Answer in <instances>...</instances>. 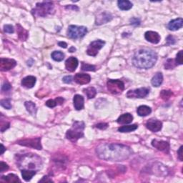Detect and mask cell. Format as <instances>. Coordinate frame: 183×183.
Returning <instances> with one entry per match:
<instances>
[{
	"label": "cell",
	"mask_w": 183,
	"mask_h": 183,
	"mask_svg": "<svg viewBox=\"0 0 183 183\" xmlns=\"http://www.w3.org/2000/svg\"><path fill=\"white\" fill-rule=\"evenodd\" d=\"M96 153L104 160L120 162L127 159L132 155V151L128 146L122 144L104 143L97 147Z\"/></svg>",
	"instance_id": "1"
},
{
	"label": "cell",
	"mask_w": 183,
	"mask_h": 183,
	"mask_svg": "<svg viewBox=\"0 0 183 183\" xmlns=\"http://www.w3.org/2000/svg\"><path fill=\"white\" fill-rule=\"evenodd\" d=\"M158 55L153 50L149 49H141L137 51L132 58L134 66L139 69H148L155 64Z\"/></svg>",
	"instance_id": "2"
},
{
	"label": "cell",
	"mask_w": 183,
	"mask_h": 183,
	"mask_svg": "<svg viewBox=\"0 0 183 183\" xmlns=\"http://www.w3.org/2000/svg\"><path fill=\"white\" fill-rule=\"evenodd\" d=\"M17 164L19 168L22 170L38 171L42 169V160L40 156L36 154L27 153L17 156Z\"/></svg>",
	"instance_id": "3"
},
{
	"label": "cell",
	"mask_w": 183,
	"mask_h": 183,
	"mask_svg": "<svg viewBox=\"0 0 183 183\" xmlns=\"http://www.w3.org/2000/svg\"><path fill=\"white\" fill-rule=\"evenodd\" d=\"M84 123L83 122H74L71 129L67 132L66 137L69 140L75 143L79 138L84 136Z\"/></svg>",
	"instance_id": "4"
},
{
	"label": "cell",
	"mask_w": 183,
	"mask_h": 183,
	"mask_svg": "<svg viewBox=\"0 0 183 183\" xmlns=\"http://www.w3.org/2000/svg\"><path fill=\"white\" fill-rule=\"evenodd\" d=\"M54 11V4L51 2H45L42 3H37L35 9H32V13L35 17H45L51 14Z\"/></svg>",
	"instance_id": "5"
},
{
	"label": "cell",
	"mask_w": 183,
	"mask_h": 183,
	"mask_svg": "<svg viewBox=\"0 0 183 183\" xmlns=\"http://www.w3.org/2000/svg\"><path fill=\"white\" fill-rule=\"evenodd\" d=\"M87 32V27L83 26L70 25L67 30V35L69 38L77 40L85 36Z\"/></svg>",
	"instance_id": "6"
},
{
	"label": "cell",
	"mask_w": 183,
	"mask_h": 183,
	"mask_svg": "<svg viewBox=\"0 0 183 183\" xmlns=\"http://www.w3.org/2000/svg\"><path fill=\"white\" fill-rule=\"evenodd\" d=\"M107 86L109 92L113 94H120L125 89V84L119 79H108Z\"/></svg>",
	"instance_id": "7"
},
{
	"label": "cell",
	"mask_w": 183,
	"mask_h": 183,
	"mask_svg": "<svg viewBox=\"0 0 183 183\" xmlns=\"http://www.w3.org/2000/svg\"><path fill=\"white\" fill-rule=\"evenodd\" d=\"M18 144L20 145L28 147V148H32L36 149H42V145H41V138H29L24 139V140H19Z\"/></svg>",
	"instance_id": "8"
},
{
	"label": "cell",
	"mask_w": 183,
	"mask_h": 183,
	"mask_svg": "<svg viewBox=\"0 0 183 183\" xmlns=\"http://www.w3.org/2000/svg\"><path fill=\"white\" fill-rule=\"evenodd\" d=\"M105 45V42L102 40H96L94 41L89 44L88 48L87 50V55L89 56L95 57L96 56L99 51L101 50V49L104 47V45Z\"/></svg>",
	"instance_id": "9"
},
{
	"label": "cell",
	"mask_w": 183,
	"mask_h": 183,
	"mask_svg": "<svg viewBox=\"0 0 183 183\" xmlns=\"http://www.w3.org/2000/svg\"><path fill=\"white\" fill-rule=\"evenodd\" d=\"M149 92V89L146 87L139 88L133 90H130L127 93L128 98H144L148 96Z\"/></svg>",
	"instance_id": "10"
},
{
	"label": "cell",
	"mask_w": 183,
	"mask_h": 183,
	"mask_svg": "<svg viewBox=\"0 0 183 183\" xmlns=\"http://www.w3.org/2000/svg\"><path fill=\"white\" fill-rule=\"evenodd\" d=\"M17 65L16 61L12 59L1 58L0 60V70L2 72L9 71Z\"/></svg>",
	"instance_id": "11"
},
{
	"label": "cell",
	"mask_w": 183,
	"mask_h": 183,
	"mask_svg": "<svg viewBox=\"0 0 183 183\" xmlns=\"http://www.w3.org/2000/svg\"><path fill=\"white\" fill-rule=\"evenodd\" d=\"M152 145L158 150L164 152L165 153H169L170 152V144L166 141L153 140L152 141Z\"/></svg>",
	"instance_id": "12"
},
{
	"label": "cell",
	"mask_w": 183,
	"mask_h": 183,
	"mask_svg": "<svg viewBox=\"0 0 183 183\" xmlns=\"http://www.w3.org/2000/svg\"><path fill=\"white\" fill-rule=\"evenodd\" d=\"M146 127L152 132H157L161 130L162 127V123L158 120L150 119L147 122Z\"/></svg>",
	"instance_id": "13"
},
{
	"label": "cell",
	"mask_w": 183,
	"mask_h": 183,
	"mask_svg": "<svg viewBox=\"0 0 183 183\" xmlns=\"http://www.w3.org/2000/svg\"><path fill=\"white\" fill-rule=\"evenodd\" d=\"M145 37L146 40L153 44H158L160 41V35L158 32H153V31H148L145 32Z\"/></svg>",
	"instance_id": "14"
},
{
	"label": "cell",
	"mask_w": 183,
	"mask_h": 183,
	"mask_svg": "<svg viewBox=\"0 0 183 183\" xmlns=\"http://www.w3.org/2000/svg\"><path fill=\"white\" fill-rule=\"evenodd\" d=\"M65 67L67 70L71 73L75 71L77 67H78V60L74 57H70L65 62Z\"/></svg>",
	"instance_id": "15"
},
{
	"label": "cell",
	"mask_w": 183,
	"mask_h": 183,
	"mask_svg": "<svg viewBox=\"0 0 183 183\" xmlns=\"http://www.w3.org/2000/svg\"><path fill=\"white\" fill-rule=\"evenodd\" d=\"M74 80L79 84H87L91 80V77L87 74L77 73L74 77Z\"/></svg>",
	"instance_id": "16"
},
{
	"label": "cell",
	"mask_w": 183,
	"mask_h": 183,
	"mask_svg": "<svg viewBox=\"0 0 183 183\" xmlns=\"http://www.w3.org/2000/svg\"><path fill=\"white\" fill-rule=\"evenodd\" d=\"M112 19V16L109 13L104 12L100 14V15H98L96 18V24L97 25H100L102 24H105L107 22H110L111 19Z\"/></svg>",
	"instance_id": "17"
},
{
	"label": "cell",
	"mask_w": 183,
	"mask_h": 183,
	"mask_svg": "<svg viewBox=\"0 0 183 183\" xmlns=\"http://www.w3.org/2000/svg\"><path fill=\"white\" fill-rule=\"evenodd\" d=\"M183 25V20L182 18H178V19H173L167 25L168 29L171 31H176L180 30V28L182 27Z\"/></svg>",
	"instance_id": "18"
},
{
	"label": "cell",
	"mask_w": 183,
	"mask_h": 183,
	"mask_svg": "<svg viewBox=\"0 0 183 183\" xmlns=\"http://www.w3.org/2000/svg\"><path fill=\"white\" fill-rule=\"evenodd\" d=\"M36 77L34 76H27L22 80V85L26 88L30 89L35 86L36 83Z\"/></svg>",
	"instance_id": "19"
},
{
	"label": "cell",
	"mask_w": 183,
	"mask_h": 183,
	"mask_svg": "<svg viewBox=\"0 0 183 183\" xmlns=\"http://www.w3.org/2000/svg\"><path fill=\"white\" fill-rule=\"evenodd\" d=\"M84 97L79 94H76L74 97L73 102L74 108L77 110H81L84 108Z\"/></svg>",
	"instance_id": "20"
},
{
	"label": "cell",
	"mask_w": 183,
	"mask_h": 183,
	"mask_svg": "<svg viewBox=\"0 0 183 183\" xmlns=\"http://www.w3.org/2000/svg\"><path fill=\"white\" fill-rule=\"evenodd\" d=\"M133 117L130 113H126V114L122 115L117 119V122L122 125H126V124H130L132 122Z\"/></svg>",
	"instance_id": "21"
},
{
	"label": "cell",
	"mask_w": 183,
	"mask_h": 183,
	"mask_svg": "<svg viewBox=\"0 0 183 183\" xmlns=\"http://www.w3.org/2000/svg\"><path fill=\"white\" fill-rule=\"evenodd\" d=\"M162 82H163V75L161 73H158L156 74H154V76L153 77L151 83L154 87H158L161 85Z\"/></svg>",
	"instance_id": "22"
},
{
	"label": "cell",
	"mask_w": 183,
	"mask_h": 183,
	"mask_svg": "<svg viewBox=\"0 0 183 183\" xmlns=\"http://www.w3.org/2000/svg\"><path fill=\"white\" fill-rule=\"evenodd\" d=\"M117 5L121 10H125V11L130 10L133 6L132 2L127 0H120L117 2Z\"/></svg>",
	"instance_id": "23"
},
{
	"label": "cell",
	"mask_w": 183,
	"mask_h": 183,
	"mask_svg": "<svg viewBox=\"0 0 183 183\" xmlns=\"http://www.w3.org/2000/svg\"><path fill=\"white\" fill-rule=\"evenodd\" d=\"M17 31L19 39L21 41H25L28 37V32L26 30H24L21 25L17 24Z\"/></svg>",
	"instance_id": "24"
},
{
	"label": "cell",
	"mask_w": 183,
	"mask_h": 183,
	"mask_svg": "<svg viewBox=\"0 0 183 183\" xmlns=\"http://www.w3.org/2000/svg\"><path fill=\"white\" fill-rule=\"evenodd\" d=\"M137 114L141 116V117H145V116H148V115L150 114L152 112V110L151 108L148 106L142 105V106H140L137 108Z\"/></svg>",
	"instance_id": "25"
},
{
	"label": "cell",
	"mask_w": 183,
	"mask_h": 183,
	"mask_svg": "<svg viewBox=\"0 0 183 183\" xmlns=\"http://www.w3.org/2000/svg\"><path fill=\"white\" fill-rule=\"evenodd\" d=\"M37 173V171L29 170H22V176L25 181H30L32 178L33 176Z\"/></svg>",
	"instance_id": "26"
},
{
	"label": "cell",
	"mask_w": 183,
	"mask_h": 183,
	"mask_svg": "<svg viewBox=\"0 0 183 183\" xmlns=\"http://www.w3.org/2000/svg\"><path fill=\"white\" fill-rule=\"evenodd\" d=\"M24 106L26 109L32 115H35L36 112H37V107H36V105L34 102L29 101L26 102L24 103Z\"/></svg>",
	"instance_id": "27"
},
{
	"label": "cell",
	"mask_w": 183,
	"mask_h": 183,
	"mask_svg": "<svg viewBox=\"0 0 183 183\" xmlns=\"http://www.w3.org/2000/svg\"><path fill=\"white\" fill-rule=\"evenodd\" d=\"M138 127L137 125H127L122 126V127L118 129V131L120 132H130L132 131L136 130Z\"/></svg>",
	"instance_id": "28"
},
{
	"label": "cell",
	"mask_w": 183,
	"mask_h": 183,
	"mask_svg": "<svg viewBox=\"0 0 183 183\" xmlns=\"http://www.w3.org/2000/svg\"><path fill=\"white\" fill-rule=\"evenodd\" d=\"M83 92H84V94L87 95V97L88 99H92V98H94L97 94V90L95 89L94 87H92L84 89Z\"/></svg>",
	"instance_id": "29"
},
{
	"label": "cell",
	"mask_w": 183,
	"mask_h": 183,
	"mask_svg": "<svg viewBox=\"0 0 183 183\" xmlns=\"http://www.w3.org/2000/svg\"><path fill=\"white\" fill-rule=\"evenodd\" d=\"M2 179L7 182H20V180L18 178L17 175L14 174H9L7 176H2Z\"/></svg>",
	"instance_id": "30"
},
{
	"label": "cell",
	"mask_w": 183,
	"mask_h": 183,
	"mask_svg": "<svg viewBox=\"0 0 183 183\" xmlns=\"http://www.w3.org/2000/svg\"><path fill=\"white\" fill-rule=\"evenodd\" d=\"M51 58L56 62H61L64 60V54L60 51H55L51 53Z\"/></svg>",
	"instance_id": "31"
},
{
	"label": "cell",
	"mask_w": 183,
	"mask_h": 183,
	"mask_svg": "<svg viewBox=\"0 0 183 183\" xmlns=\"http://www.w3.org/2000/svg\"><path fill=\"white\" fill-rule=\"evenodd\" d=\"M172 95V92L170 90H162L160 92V97L164 100H169Z\"/></svg>",
	"instance_id": "32"
},
{
	"label": "cell",
	"mask_w": 183,
	"mask_h": 183,
	"mask_svg": "<svg viewBox=\"0 0 183 183\" xmlns=\"http://www.w3.org/2000/svg\"><path fill=\"white\" fill-rule=\"evenodd\" d=\"M82 70L83 71H92L94 72L96 70V67L95 66L92 65V64L82 63Z\"/></svg>",
	"instance_id": "33"
},
{
	"label": "cell",
	"mask_w": 183,
	"mask_h": 183,
	"mask_svg": "<svg viewBox=\"0 0 183 183\" xmlns=\"http://www.w3.org/2000/svg\"><path fill=\"white\" fill-rule=\"evenodd\" d=\"M0 104H1L2 107L6 108V109L7 110H10L12 108V105H11V102H10L9 99L2 100L1 102H0Z\"/></svg>",
	"instance_id": "34"
},
{
	"label": "cell",
	"mask_w": 183,
	"mask_h": 183,
	"mask_svg": "<svg viewBox=\"0 0 183 183\" xmlns=\"http://www.w3.org/2000/svg\"><path fill=\"white\" fill-rule=\"evenodd\" d=\"M183 51L182 50H180L178 53H177V55L176 56V63L177 64H180V65H181V64H183Z\"/></svg>",
	"instance_id": "35"
},
{
	"label": "cell",
	"mask_w": 183,
	"mask_h": 183,
	"mask_svg": "<svg viewBox=\"0 0 183 183\" xmlns=\"http://www.w3.org/2000/svg\"><path fill=\"white\" fill-rule=\"evenodd\" d=\"M4 30L5 32L7 33H9V34H12V33H14V29L13 27V26L10 25V24H7L4 26Z\"/></svg>",
	"instance_id": "36"
},
{
	"label": "cell",
	"mask_w": 183,
	"mask_h": 183,
	"mask_svg": "<svg viewBox=\"0 0 183 183\" xmlns=\"http://www.w3.org/2000/svg\"><path fill=\"white\" fill-rule=\"evenodd\" d=\"M45 105L49 107L53 108L57 105V103L55 100H47V102H46Z\"/></svg>",
	"instance_id": "37"
},
{
	"label": "cell",
	"mask_w": 183,
	"mask_h": 183,
	"mask_svg": "<svg viewBox=\"0 0 183 183\" xmlns=\"http://www.w3.org/2000/svg\"><path fill=\"white\" fill-rule=\"evenodd\" d=\"M174 62V60H168L167 61V62L165 63V68L167 69H172L175 66V64H173Z\"/></svg>",
	"instance_id": "38"
},
{
	"label": "cell",
	"mask_w": 183,
	"mask_h": 183,
	"mask_svg": "<svg viewBox=\"0 0 183 183\" xmlns=\"http://www.w3.org/2000/svg\"><path fill=\"white\" fill-rule=\"evenodd\" d=\"M8 169H9L8 164H6L4 162H1V163H0V172H3L4 171L7 170Z\"/></svg>",
	"instance_id": "39"
},
{
	"label": "cell",
	"mask_w": 183,
	"mask_h": 183,
	"mask_svg": "<svg viewBox=\"0 0 183 183\" xmlns=\"http://www.w3.org/2000/svg\"><path fill=\"white\" fill-rule=\"evenodd\" d=\"M167 45H174L175 43V40L173 36L172 35H170L168 37H167Z\"/></svg>",
	"instance_id": "40"
},
{
	"label": "cell",
	"mask_w": 183,
	"mask_h": 183,
	"mask_svg": "<svg viewBox=\"0 0 183 183\" xmlns=\"http://www.w3.org/2000/svg\"><path fill=\"white\" fill-rule=\"evenodd\" d=\"M11 88H12L11 84H10L9 83H8V82H6V83H4L3 85H2V91L7 92V91H9V90L11 89Z\"/></svg>",
	"instance_id": "41"
},
{
	"label": "cell",
	"mask_w": 183,
	"mask_h": 183,
	"mask_svg": "<svg viewBox=\"0 0 183 183\" xmlns=\"http://www.w3.org/2000/svg\"><path fill=\"white\" fill-rule=\"evenodd\" d=\"M108 126H109V125L107 123H100L96 125V127L100 129V130H105V129L108 127Z\"/></svg>",
	"instance_id": "42"
},
{
	"label": "cell",
	"mask_w": 183,
	"mask_h": 183,
	"mask_svg": "<svg viewBox=\"0 0 183 183\" xmlns=\"http://www.w3.org/2000/svg\"><path fill=\"white\" fill-rule=\"evenodd\" d=\"M9 127V122H1V132H3L4 130H7Z\"/></svg>",
	"instance_id": "43"
},
{
	"label": "cell",
	"mask_w": 183,
	"mask_h": 183,
	"mask_svg": "<svg viewBox=\"0 0 183 183\" xmlns=\"http://www.w3.org/2000/svg\"><path fill=\"white\" fill-rule=\"evenodd\" d=\"M62 80H63V82H64V83L69 84V83H71L72 81H73V77H72V76H66V77H63Z\"/></svg>",
	"instance_id": "44"
},
{
	"label": "cell",
	"mask_w": 183,
	"mask_h": 183,
	"mask_svg": "<svg viewBox=\"0 0 183 183\" xmlns=\"http://www.w3.org/2000/svg\"><path fill=\"white\" fill-rule=\"evenodd\" d=\"M130 22L132 25H139L140 24V20L137 18L134 17L130 19Z\"/></svg>",
	"instance_id": "45"
},
{
	"label": "cell",
	"mask_w": 183,
	"mask_h": 183,
	"mask_svg": "<svg viewBox=\"0 0 183 183\" xmlns=\"http://www.w3.org/2000/svg\"><path fill=\"white\" fill-rule=\"evenodd\" d=\"M55 100H56L57 103V105H62L63 103H64V100L63 99L62 97H57L56 99H55Z\"/></svg>",
	"instance_id": "46"
},
{
	"label": "cell",
	"mask_w": 183,
	"mask_h": 183,
	"mask_svg": "<svg viewBox=\"0 0 183 183\" xmlns=\"http://www.w3.org/2000/svg\"><path fill=\"white\" fill-rule=\"evenodd\" d=\"M182 148H183L182 146L180 147L178 152H177V154H178V158L180 161H182Z\"/></svg>",
	"instance_id": "47"
},
{
	"label": "cell",
	"mask_w": 183,
	"mask_h": 183,
	"mask_svg": "<svg viewBox=\"0 0 183 183\" xmlns=\"http://www.w3.org/2000/svg\"><path fill=\"white\" fill-rule=\"evenodd\" d=\"M67 9H73V10H79V8L76 6H73V5H69V6H67L66 7Z\"/></svg>",
	"instance_id": "48"
},
{
	"label": "cell",
	"mask_w": 183,
	"mask_h": 183,
	"mask_svg": "<svg viewBox=\"0 0 183 183\" xmlns=\"http://www.w3.org/2000/svg\"><path fill=\"white\" fill-rule=\"evenodd\" d=\"M58 45H59V46H60V47H62V48H67V44L66 42H60Z\"/></svg>",
	"instance_id": "49"
},
{
	"label": "cell",
	"mask_w": 183,
	"mask_h": 183,
	"mask_svg": "<svg viewBox=\"0 0 183 183\" xmlns=\"http://www.w3.org/2000/svg\"><path fill=\"white\" fill-rule=\"evenodd\" d=\"M52 182V180H50V179H48L47 177L45 176L42 178V180H41L40 181V182Z\"/></svg>",
	"instance_id": "50"
},
{
	"label": "cell",
	"mask_w": 183,
	"mask_h": 183,
	"mask_svg": "<svg viewBox=\"0 0 183 183\" xmlns=\"http://www.w3.org/2000/svg\"><path fill=\"white\" fill-rule=\"evenodd\" d=\"M5 150H6V149H5L4 145H2V144H1V153H0V154H3L4 153Z\"/></svg>",
	"instance_id": "51"
},
{
	"label": "cell",
	"mask_w": 183,
	"mask_h": 183,
	"mask_svg": "<svg viewBox=\"0 0 183 183\" xmlns=\"http://www.w3.org/2000/svg\"><path fill=\"white\" fill-rule=\"evenodd\" d=\"M69 51H70V52H74V51H76V49H75V48H74V47H71L70 49H69Z\"/></svg>",
	"instance_id": "52"
}]
</instances>
